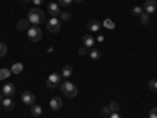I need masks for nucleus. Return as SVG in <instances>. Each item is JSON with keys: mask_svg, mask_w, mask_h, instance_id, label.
Returning <instances> with one entry per match:
<instances>
[{"mask_svg": "<svg viewBox=\"0 0 157 118\" xmlns=\"http://www.w3.org/2000/svg\"><path fill=\"white\" fill-rule=\"evenodd\" d=\"M27 19H29V22L30 24H33V25H39L41 22H47L46 21V14H44V11H41L39 8H32V10H29V16H27Z\"/></svg>", "mask_w": 157, "mask_h": 118, "instance_id": "nucleus-1", "label": "nucleus"}, {"mask_svg": "<svg viewBox=\"0 0 157 118\" xmlns=\"http://www.w3.org/2000/svg\"><path fill=\"white\" fill-rule=\"evenodd\" d=\"M61 93L66 96V98H75L77 96V93H78V90H77V87L72 84V82H63L61 84Z\"/></svg>", "mask_w": 157, "mask_h": 118, "instance_id": "nucleus-2", "label": "nucleus"}, {"mask_svg": "<svg viewBox=\"0 0 157 118\" xmlns=\"http://www.w3.org/2000/svg\"><path fill=\"white\" fill-rule=\"evenodd\" d=\"M27 36H29L30 41L38 43V41H41V38H43V32H41V29H39L38 25H33V27H30L27 30Z\"/></svg>", "mask_w": 157, "mask_h": 118, "instance_id": "nucleus-3", "label": "nucleus"}, {"mask_svg": "<svg viewBox=\"0 0 157 118\" xmlns=\"http://www.w3.org/2000/svg\"><path fill=\"white\" fill-rule=\"evenodd\" d=\"M60 82H61V76L58 73H52L49 76V79L46 81V87L47 88H55L57 85H61Z\"/></svg>", "mask_w": 157, "mask_h": 118, "instance_id": "nucleus-4", "label": "nucleus"}, {"mask_svg": "<svg viewBox=\"0 0 157 118\" xmlns=\"http://www.w3.org/2000/svg\"><path fill=\"white\" fill-rule=\"evenodd\" d=\"M60 19H57V18H52V19H49L47 22H46V25H47V30L50 32V33H58L60 32Z\"/></svg>", "mask_w": 157, "mask_h": 118, "instance_id": "nucleus-5", "label": "nucleus"}, {"mask_svg": "<svg viewBox=\"0 0 157 118\" xmlns=\"http://www.w3.org/2000/svg\"><path fill=\"white\" fill-rule=\"evenodd\" d=\"M22 102L27 104V106H35L36 96L32 93V91H24V93H22Z\"/></svg>", "mask_w": 157, "mask_h": 118, "instance_id": "nucleus-6", "label": "nucleus"}, {"mask_svg": "<svg viewBox=\"0 0 157 118\" xmlns=\"http://www.w3.org/2000/svg\"><path fill=\"white\" fill-rule=\"evenodd\" d=\"M143 10H145V13H148V14H152V13H155V10H157V2L155 0H145Z\"/></svg>", "mask_w": 157, "mask_h": 118, "instance_id": "nucleus-7", "label": "nucleus"}, {"mask_svg": "<svg viewBox=\"0 0 157 118\" xmlns=\"http://www.w3.org/2000/svg\"><path fill=\"white\" fill-rule=\"evenodd\" d=\"M47 11H49V14H50L52 18H57V16H60V13H61L60 5H58V3H55V2H50V3L47 5Z\"/></svg>", "mask_w": 157, "mask_h": 118, "instance_id": "nucleus-8", "label": "nucleus"}, {"mask_svg": "<svg viewBox=\"0 0 157 118\" xmlns=\"http://www.w3.org/2000/svg\"><path fill=\"white\" fill-rule=\"evenodd\" d=\"M14 91H16V88H14V84H6V85H3L2 95H3L5 98H11L13 95H14Z\"/></svg>", "mask_w": 157, "mask_h": 118, "instance_id": "nucleus-9", "label": "nucleus"}, {"mask_svg": "<svg viewBox=\"0 0 157 118\" xmlns=\"http://www.w3.org/2000/svg\"><path fill=\"white\" fill-rule=\"evenodd\" d=\"M49 104H50V109H52V110H60L61 106H63V99L58 98V96H54V98L50 99Z\"/></svg>", "mask_w": 157, "mask_h": 118, "instance_id": "nucleus-10", "label": "nucleus"}, {"mask_svg": "<svg viewBox=\"0 0 157 118\" xmlns=\"http://www.w3.org/2000/svg\"><path fill=\"white\" fill-rule=\"evenodd\" d=\"M30 22H29V19H21L17 24H16V29L19 30V32H24V30H29L30 27Z\"/></svg>", "mask_w": 157, "mask_h": 118, "instance_id": "nucleus-11", "label": "nucleus"}, {"mask_svg": "<svg viewBox=\"0 0 157 118\" xmlns=\"http://www.w3.org/2000/svg\"><path fill=\"white\" fill-rule=\"evenodd\" d=\"M82 43H83V46L85 47H93L94 46V38L93 36H91V35H85L83 38H82Z\"/></svg>", "mask_w": 157, "mask_h": 118, "instance_id": "nucleus-12", "label": "nucleus"}, {"mask_svg": "<svg viewBox=\"0 0 157 118\" xmlns=\"http://www.w3.org/2000/svg\"><path fill=\"white\" fill-rule=\"evenodd\" d=\"M86 27H88V30H90V32H98V30L102 27V24H101L99 21H90Z\"/></svg>", "mask_w": 157, "mask_h": 118, "instance_id": "nucleus-13", "label": "nucleus"}, {"mask_svg": "<svg viewBox=\"0 0 157 118\" xmlns=\"http://www.w3.org/2000/svg\"><path fill=\"white\" fill-rule=\"evenodd\" d=\"M2 106H3L5 110H13V109H14V102H13L11 98H5V99L2 101Z\"/></svg>", "mask_w": 157, "mask_h": 118, "instance_id": "nucleus-14", "label": "nucleus"}, {"mask_svg": "<svg viewBox=\"0 0 157 118\" xmlns=\"http://www.w3.org/2000/svg\"><path fill=\"white\" fill-rule=\"evenodd\" d=\"M88 55H90L91 60H99V58H101V52H99L98 49H93V47H91V49L88 50Z\"/></svg>", "mask_w": 157, "mask_h": 118, "instance_id": "nucleus-15", "label": "nucleus"}, {"mask_svg": "<svg viewBox=\"0 0 157 118\" xmlns=\"http://www.w3.org/2000/svg\"><path fill=\"white\" fill-rule=\"evenodd\" d=\"M61 76H63V77H66V79L72 76V66H71V65H66V66L61 69Z\"/></svg>", "mask_w": 157, "mask_h": 118, "instance_id": "nucleus-16", "label": "nucleus"}, {"mask_svg": "<svg viewBox=\"0 0 157 118\" xmlns=\"http://www.w3.org/2000/svg\"><path fill=\"white\" fill-rule=\"evenodd\" d=\"M22 69H24V65H22V63H14V65L11 66V73H13V74H21Z\"/></svg>", "mask_w": 157, "mask_h": 118, "instance_id": "nucleus-17", "label": "nucleus"}, {"mask_svg": "<svg viewBox=\"0 0 157 118\" xmlns=\"http://www.w3.org/2000/svg\"><path fill=\"white\" fill-rule=\"evenodd\" d=\"M138 18H140V22H141V25H148V24H149V14H148V13H145V11H143L141 14L138 16Z\"/></svg>", "mask_w": 157, "mask_h": 118, "instance_id": "nucleus-18", "label": "nucleus"}, {"mask_svg": "<svg viewBox=\"0 0 157 118\" xmlns=\"http://www.w3.org/2000/svg\"><path fill=\"white\" fill-rule=\"evenodd\" d=\"M10 76H11V69H6V68L0 69V81H3V79H8Z\"/></svg>", "mask_w": 157, "mask_h": 118, "instance_id": "nucleus-19", "label": "nucleus"}, {"mask_svg": "<svg viewBox=\"0 0 157 118\" xmlns=\"http://www.w3.org/2000/svg\"><path fill=\"white\" fill-rule=\"evenodd\" d=\"M41 113H43V107L41 106H33L32 107V115L33 116H39Z\"/></svg>", "mask_w": 157, "mask_h": 118, "instance_id": "nucleus-20", "label": "nucleus"}, {"mask_svg": "<svg viewBox=\"0 0 157 118\" xmlns=\"http://www.w3.org/2000/svg\"><path fill=\"white\" fill-rule=\"evenodd\" d=\"M69 19H71V14H69L68 11H61L60 13V22H66Z\"/></svg>", "mask_w": 157, "mask_h": 118, "instance_id": "nucleus-21", "label": "nucleus"}, {"mask_svg": "<svg viewBox=\"0 0 157 118\" xmlns=\"http://www.w3.org/2000/svg\"><path fill=\"white\" fill-rule=\"evenodd\" d=\"M109 107H110L112 112H118V110H120V104H118L116 101H113V102H110V106H109Z\"/></svg>", "mask_w": 157, "mask_h": 118, "instance_id": "nucleus-22", "label": "nucleus"}, {"mask_svg": "<svg viewBox=\"0 0 157 118\" xmlns=\"http://www.w3.org/2000/svg\"><path fill=\"white\" fill-rule=\"evenodd\" d=\"M6 52H8V47H6L5 44H0V58L5 57V55H6Z\"/></svg>", "mask_w": 157, "mask_h": 118, "instance_id": "nucleus-23", "label": "nucleus"}, {"mask_svg": "<svg viewBox=\"0 0 157 118\" xmlns=\"http://www.w3.org/2000/svg\"><path fill=\"white\" fill-rule=\"evenodd\" d=\"M104 27H107V29H113V27H115V24H113V21H112V19H105V21H104Z\"/></svg>", "mask_w": 157, "mask_h": 118, "instance_id": "nucleus-24", "label": "nucleus"}, {"mask_svg": "<svg viewBox=\"0 0 157 118\" xmlns=\"http://www.w3.org/2000/svg\"><path fill=\"white\" fill-rule=\"evenodd\" d=\"M141 13H143L141 6H134V8H132V14H134V16H140Z\"/></svg>", "mask_w": 157, "mask_h": 118, "instance_id": "nucleus-25", "label": "nucleus"}, {"mask_svg": "<svg viewBox=\"0 0 157 118\" xmlns=\"http://www.w3.org/2000/svg\"><path fill=\"white\" fill-rule=\"evenodd\" d=\"M60 6H69L71 3H72V0H58V2H57Z\"/></svg>", "mask_w": 157, "mask_h": 118, "instance_id": "nucleus-26", "label": "nucleus"}, {"mask_svg": "<svg viewBox=\"0 0 157 118\" xmlns=\"http://www.w3.org/2000/svg\"><path fill=\"white\" fill-rule=\"evenodd\" d=\"M149 90L157 91V81H149Z\"/></svg>", "mask_w": 157, "mask_h": 118, "instance_id": "nucleus-27", "label": "nucleus"}, {"mask_svg": "<svg viewBox=\"0 0 157 118\" xmlns=\"http://www.w3.org/2000/svg\"><path fill=\"white\" fill-rule=\"evenodd\" d=\"M102 115H104V116H110V115H112L110 107H104V109H102Z\"/></svg>", "mask_w": 157, "mask_h": 118, "instance_id": "nucleus-28", "label": "nucleus"}, {"mask_svg": "<svg viewBox=\"0 0 157 118\" xmlns=\"http://www.w3.org/2000/svg\"><path fill=\"white\" fill-rule=\"evenodd\" d=\"M149 118H157V107L149 110Z\"/></svg>", "mask_w": 157, "mask_h": 118, "instance_id": "nucleus-29", "label": "nucleus"}, {"mask_svg": "<svg viewBox=\"0 0 157 118\" xmlns=\"http://www.w3.org/2000/svg\"><path fill=\"white\" fill-rule=\"evenodd\" d=\"M86 49H88V47H85V46L80 47V49H78V55H85V54H86Z\"/></svg>", "mask_w": 157, "mask_h": 118, "instance_id": "nucleus-30", "label": "nucleus"}, {"mask_svg": "<svg viewBox=\"0 0 157 118\" xmlns=\"http://www.w3.org/2000/svg\"><path fill=\"white\" fill-rule=\"evenodd\" d=\"M110 118H123L120 113H118V112H112V115H110Z\"/></svg>", "mask_w": 157, "mask_h": 118, "instance_id": "nucleus-31", "label": "nucleus"}, {"mask_svg": "<svg viewBox=\"0 0 157 118\" xmlns=\"http://www.w3.org/2000/svg\"><path fill=\"white\" fill-rule=\"evenodd\" d=\"M32 2H33V3H35V5L38 6V5H41V3L44 2V0H32Z\"/></svg>", "mask_w": 157, "mask_h": 118, "instance_id": "nucleus-32", "label": "nucleus"}, {"mask_svg": "<svg viewBox=\"0 0 157 118\" xmlns=\"http://www.w3.org/2000/svg\"><path fill=\"white\" fill-rule=\"evenodd\" d=\"M98 41H99V43H102V41H104V36H102V35H99V36H98Z\"/></svg>", "mask_w": 157, "mask_h": 118, "instance_id": "nucleus-33", "label": "nucleus"}, {"mask_svg": "<svg viewBox=\"0 0 157 118\" xmlns=\"http://www.w3.org/2000/svg\"><path fill=\"white\" fill-rule=\"evenodd\" d=\"M72 2H77V3H82L83 0H72Z\"/></svg>", "mask_w": 157, "mask_h": 118, "instance_id": "nucleus-34", "label": "nucleus"}, {"mask_svg": "<svg viewBox=\"0 0 157 118\" xmlns=\"http://www.w3.org/2000/svg\"><path fill=\"white\" fill-rule=\"evenodd\" d=\"M2 96H3V95H2V91H0V101H2Z\"/></svg>", "mask_w": 157, "mask_h": 118, "instance_id": "nucleus-35", "label": "nucleus"}, {"mask_svg": "<svg viewBox=\"0 0 157 118\" xmlns=\"http://www.w3.org/2000/svg\"><path fill=\"white\" fill-rule=\"evenodd\" d=\"M22 2H25V3H27V2H30V0H22Z\"/></svg>", "mask_w": 157, "mask_h": 118, "instance_id": "nucleus-36", "label": "nucleus"}]
</instances>
